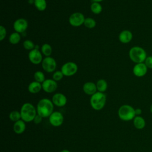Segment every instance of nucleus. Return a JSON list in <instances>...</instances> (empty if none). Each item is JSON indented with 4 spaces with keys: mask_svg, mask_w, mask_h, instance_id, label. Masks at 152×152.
<instances>
[{
    "mask_svg": "<svg viewBox=\"0 0 152 152\" xmlns=\"http://www.w3.org/2000/svg\"><path fill=\"white\" fill-rule=\"evenodd\" d=\"M34 5L36 8L40 11H45L47 7L46 0H34Z\"/></svg>",
    "mask_w": 152,
    "mask_h": 152,
    "instance_id": "nucleus-21",
    "label": "nucleus"
},
{
    "mask_svg": "<svg viewBox=\"0 0 152 152\" xmlns=\"http://www.w3.org/2000/svg\"><path fill=\"white\" fill-rule=\"evenodd\" d=\"M129 57L132 62L138 64L144 62L147 56L145 50L142 48L135 46L129 49Z\"/></svg>",
    "mask_w": 152,
    "mask_h": 152,
    "instance_id": "nucleus-3",
    "label": "nucleus"
},
{
    "mask_svg": "<svg viewBox=\"0 0 152 152\" xmlns=\"http://www.w3.org/2000/svg\"><path fill=\"white\" fill-rule=\"evenodd\" d=\"M106 102V95L102 92L97 91L96 93L91 96L90 105L92 108L96 110H100L102 109Z\"/></svg>",
    "mask_w": 152,
    "mask_h": 152,
    "instance_id": "nucleus-4",
    "label": "nucleus"
},
{
    "mask_svg": "<svg viewBox=\"0 0 152 152\" xmlns=\"http://www.w3.org/2000/svg\"><path fill=\"white\" fill-rule=\"evenodd\" d=\"M83 91L87 95L92 96L97 91L96 84L93 82L88 81L84 84L83 86Z\"/></svg>",
    "mask_w": 152,
    "mask_h": 152,
    "instance_id": "nucleus-16",
    "label": "nucleus"
},
{
    "mask_svg": "<svg viewBox=\"0 0 152 152\" xmlns=\"http://www.w3.org/2000/svg\"><path fill=\"white\" fill-rule=\"evenodd\" d=\"M21 119L25 122L33 121V119L37 115V110L34 106L30 103H24L20 109Z\"/></svg>",
    "mask_w": 152,
    "mask_h": 152,
    "instance_id": "nucleus-2",
    "label": "nucleus"
},
{
    "mask_svg": "<svg viewBox=\"0 0 152 152\" xmlns=\"http://www.w3.org/2000/svg\"><path fill=\"white\" fill-rule=\"evenodd\" d=\"M41 52L46 56V57L50 56L52 53V48L48 43H44L41 47Z\"/></svg>",
    "mask_w": 152,
    "mask_h": 152,
    "instance_id": "nucleus-23",
    "label": "nucleus"
},
{
    "mask_svg": "<svg viewBox=\"0 0 152 152\" xmlns=\"http://www.w3.org/2000/svg\"><path fill=\"white\" fill-rule=\"evenodd\" d=\"M28 27V22L24 18H18L13 24V28L16 32L22 33L24 32Z\"/></svg>",
    "mask_w": 152,
    "mask_h": 152,
    "instance_id": "nucleus-13",
    "label": "nucleus"
},
{
    "mask_svg": "<svg viewBox=\"0 0 152 152\" xmlns=\"http://www.w3.org/2000/svg\"><path fill=\"white\" fill-rule=\"evenodd\" d=\"M49 121L52 126H59L63 124L64 116L59 112H53L49 117Z\"/></svg>",
    "mask_w": 152,
    "mask_h": 152,
    "instance_id": "nucleus-10",
    "label": "nucleus"
},
{
    "mask_svg": "<svg viewBox=\"0 0 152 152\" xmlns=\"http://www.w3.org/2000/svg\"><path fill=\"white\" fill-rule=\"evenodd\" d=\"M56 65L55 59L50 56L45 58L42 62V66L43 70L47 72H53L56 68Z\"/></svg>",
    "mask_w": 152,
    "mask_h": 152,
    "instance_id": "nucleus-7",
    "label": "nucleus"
},
{
    "mask_svg": "<svg viewBox=\"0 0 152 152\" xmlns=\"http://www.w3.org/2000/svg\"><path fill=\"white\" fill-rule=\"evenodd\" d=\"M52 101L54 105L58 107H63L66 104L67 99L64 94L57 93L52 96Z\"/></svg>",
    "mask_w": 152,
    "mask_h": 152,
    "instance_id": "nucleus-14",
    "label": "nucleus"
},
{
    "mask_svg": "<svg viewBox=\"0 0 152 152\" xmlns=\"http://www.w3.org/2000/svg\"><path fill=\"white\" fill-rule=\"evenodd\" d=\"M26 124L25 122L20 119L17 122H15L13 125V130L17 134H21L23 133L26 129Z\"/></svg>",
    "mask_w": 152,
    "mask_h": 152,
    "instance_id": "nucleus-17",
    "label": "nucleus"
},
{
    "mask_svg": "<svg viewBox=\"0 0 152 152\" xmlns=\"http://www.w3.org/2000/svg\"><path fill=\"white\" fill-rule=\"evenodd\" d=\"M60 152H70L68 150H66V149H64V150H61Z\"/></svg>",
    "mask_w": 152,
    "mask_h": 152,
    "instance_id": "nucleus-35",
    "label": "nucleus"
},
{
    "mask_svg": "<svg viewBox=\"0 0 152 152\" xmlns=\"http://www.w3.org/2000/svg\"><path fill=\"white\" fill-rule=\"evenodd\" d=\"M133 124L135 128L138 129H142L145 126V121L142 116H135L133 119Z\"/></svg>",
    "mask_w": 152,
    "mask_h": 152,
    "instance_id": "nucleus-19",
    "label": "nucleus"
},
{
    "mask_svg": "<svg viewBox=\"0 0 152 152\" xmlns=\"http://www.w3.org/2000/svg\"><path fill=\"white\" fill-rule=\"evenodd\" d=\"M90 10L94 14H99L102 11V6L99 2H93L90 5Z\"/></svg>",
    "mask_w": 152,
    "mask_h": 152,
    "instance_id": "nucleus-24",
    "label": "nucleus"
},
{
    "mask_svg": "<svg viewBox=\"0 0 152 152\" xmlns=\"http://www.w3.org/2000/svg\"><path fill=\"white\" fill-rule=\"evenodd\" d=\"M8 40H9V42L11 44L16 45L18 43H19V42L20 41V40H21V36H20L19 33L15 31V32L12 33L10 34Z\"/></svg>",
    "mask_w": 152,
    "mask_h": 152,
    "instance_id": "nucleus-22",
    "label": "nucleus"
},
{
    "mask_svg": "<svg viewBox=\"0 0 152 152\" xmlns=\"http://www.w3.org/2000/svg\"><path fill=\"white\" fill-rule=\"evenodd\" d=\"M97 90L99 92L103 93L104 92L107 88V83L106 80L104 79H100L99 80L97 83H96Z\"/></svg>",
    "mask_w": 152,
    "mask_h": 152,
    "instance_id": "nucleus-20",
    "label": "nucleus"
},
{
    "mask_svg": "<svg viewBox=\"0 0 152 152\" xmlns=\"http://www.w3.org/2000/svg\"><path fill=\"white\" fill-rule=\"evenodd\" d=\"M84 15L80 12H75L72 13L69 17V23L73 27H79L82 24H84L85 20Z\"/></svg>",
    "mask_w": 152,
    "mask_h": 152,
    "instance_id": "nucleus-8",
    "label": "nucleus"
},
{
    "mask_svg": "<svg viewBox=\"0 0 152 152\" xmlns=\"http://www.w3.org/2000/svg\"><path fill=\"white\" fill-rule=\"evenodd\" d=\"M42 119H43V117L37 113V115H36V116L34 117V118L33 119V122L35 124H39L42 122Z\"/></svg>",
    "mask_w": 152,
    "mask_h": 152,
    "instance_id": "nucleus-32",
    "label": "nucleus"
},
{
    "mask_svg": "<svg viewBox=\"0 0 152 152\" xmlns=\"http://www.w3.org/2000/svg\"><path fill=\"white\" fill-rule=\"evenodd\" d=\"M53 103L49 99L43 98L40 99L37 104V113L43 118L49 117L53 112Z\"/></svg>",
    "mask_w": 152,
    "mask_h": 152,
    "instance_id": "nucleus-1",
    "label": "nucleus"
},
{
    "mask_svg": "<svg viewBox=\"0 0 152 152\" xmlns=\"http://www.w3.org/2000/svg\"><path fill=\"white\" fill-rule=\"evenodd\" d=\"M61 71L64 76L70 77L77 73L78 71V66L74 62H67L62 65Z\"/></svg>",
    "mask_w": 152,
    "mask_h": 152,
    "instance_id": "nucleus-6",
    "label": "nucleus"
},
{
    "mask_svg": "<svg viewBox=\"0 0 152 152\" xmlns=\"http://www.w3.org/2000/svg\"><path fill=\"white\" fill-rule=\"evenodd\" d=\"M64 74L61 71H56L53 72L52 75V79L56 81L61 80L63 78Z\"/></svg>",
    "mask_w": 152,
    "mask_h": 152,
    "instance_id": "nucleus-29",
    "label": "nucleus"
},
{
    "mask_svg": "<svg viewBox=\"0 0 152 152\" xmlns=\"http://www.w3.org/2000/svg\"><path fill=\"white\" fill-rule=\"evenodd\" d=\"M42 53L38 49H34L30 50L28 53V57L29 61L34 65H37L42 63L43 61Z\"/></svg>",
    "mask_w": 152,
    "mask_h": 152,
    "instance_id": "nucleus-9",
    "label": "nucleus"
},
{
    "mask_svg": "<svg viewBox=\"0 0 152 152\" xmlns=\"http://www.w3.org/2000/svg\"><path fill=\"white\" fill-rule=\"evenodd\" d=\"M150 112L152 113V104H151V106H150Z\"/></svg>",
    "mask_w": 152,
    "mask_h": 152,
    "instance_id": "nucleus-36",
    "label": "nucleus"
},
{
    "mask_svg": "<svg viewBox=\"0 0 152 152\" xmlns=\"http://www.w3.org/2000/svg\"><path fill=\"white\" fill-rule=\"evenodd\" d=\"M34 78L36 81L42 83L45 80V76L42 71H37L34 74Z\"/></svg>",
    "mask_w": 152,
    "mask_h": 152,
    "instance_id": "nucleus-27",
    "label": "nucleus"
},
{
    "mask_svg": "<svg viewBox=\"0 0 152 152\" xmlns=\"http://www.w3.org/2000/svg\"><path fill=\"white\" fill-rule=\"evenodd\" d=\"M118 116L119 118L124 121H129L135 117V109L129 104L121 106L118 110Z\"/></svg>",
    "mask_w": 152,
    "mask_h": 152,
    "instance_id": "nucleus-5",
    "label": "nucleus"
},
{
    "mask_svg": "<svg viewBox=\"0 0 152 152\" xmlns=\"http://www.w3.org/2000/svg\"><path fill=\"white\" fill-rule=\"evenodd\" d=\"M135 113L136 116H140L142 113V110L140 108H137L135 109Z\"/></svg>",
    "mask_w": 152,
    "mask_h": 152,
    "instance_id": "nucleus-33",
    "label": "nucleus"
},
{
    "mask_svg": "<svg viewBox=\"0 0 152 152\" xmlns=\"http://www.w3.org/2000/svg\"><path fill=\"white\" fill-rule=\"evenodd\" d=\"M132 33L131 31L128 30H122L119 34L118 38L119 40L122 43H128L132 39Z\"/></svg>",
    "mask_w": 152,
    "mask_h": 152,
    "instance_id": "nucleus-15",
    "label": "nucleus"
},
{
    "mask_svg": "<svg viewBox=\"0 0 152 152\" xmlns=\"http://www.w3.org/2000/svg\"><path fill=\"white\" fill-rule=\"evenodd\" d=\"M93 2H100L102 1H103V0H92Z\"/></svg>",
    "mask_w": 152,
    "mask_h": 152,
    "instance_id": "nucleus-34",
    "label": "nucleus"
},
{
    "mask_svg": "<svg viewBox=\"0 0 152 152\" xmlns=\"http://www.w3.org/2000/svg\"><path fill=\"white\" fill-rule=\"evenodd\" d=\"M23 45L25 49L30 51L34 49L35 48V45L34 43L30 40H26L25 41H24Z\"/></svg>",
    "mask_w": 152,
    "mask_h": 152,
    "instance_id": "nucleus-28",
    "label": "nucleus"
},
{
    "mask_svg": "<svg viewBox=\"0 0 152 152\" xmlns=\"http://www.w3.org/2000/svg\"><path fill=\"white\" fill-rule=\"evenodd\" d=\"M144 64L148 69H152V56H147L144 61Z\"/></svg>",
    "mask_w": 152,
    "mask_h": 152,
    "instance_id": "nucleus-31",
    "label": "nucleus"
},
{
    "mask_svg": "<svg viewBox=\"0 0 152 152\" xmlns=\"http://www.w3.org/2000/svg\"><path fill=\"white\" fill-rule=\"evenodd\" d=\"M42 89L46 93H50L54 92L57 87L58 84L56 81L53 79H46L42 83Z\"/></svg>",
    "mask_w": 152,
    "mask_h": 152,
    "instance_id": "nucleus-12",
    "label": "nucleus"
},
{
    "mask_svg": "<svg viewBox=\"0 0 152 152\" xmlns=\"http://www.w3.org/2000/svg\"><path fill=\"white\" fill-rule=\"evenodd\" d=\"M84 25L88 28H93L96 26V22L94 19L90 17H87L85 18Z\"/></svg>",
    "mask_w": 152,
    "mask_h": 152,
    "instance_id": "nucleus-25",
    "label": "nucleus"
},
{
    "mask_svg": "<svg viewBox=\"0 0 152 152\" xmlns=\"http://www.w3.org/2000/svg\"><path fill=\"white\" fill-rule=\"evenodd\" d=\"M6 35H7L6 28L3 26H0V40L2 41L5 39Z\"/></svg>",
    "mask_w": 152,
    "mask_h": 152,
    "instance_id": "nucleus-30",
    "label": "nucleus"
},
{
    "mask_svg": "<svg viewBox=\"0 0 152 152\" xmlns=\"http://www.w3.org/2000/svg\"><path fill=\"white\" fill-rule=\"evenodd\" d=\"M148 71V68L144 62L136 64L132 69L134 75L137 77H142L146 75Z\"/></svg>",
    "mask_w": 152,
    "mask_h": 152,
    "instance_id": "nucleus-11",
    "label": "nucleus"
},
{
    "mask_svg": "<svg viewBox=\"0 0 152 152\" xmlns=\"http://www.w3.org/2000/svg\"><path fill=\"white\" fill-rule=\"evenodd\" d=\"M10 119L13 122H17L21 119L20 112L17 110H13L12 111L9 115Z\"/></svg>",
    "mask_w": 152,
    "mask_h": 152,
    "instance_id": "nucleus-26",
    "label": "nucleus"
},
{
    "mask_svg": "<svg viewBox=\"0 0 152 152\" xmlns=\"http://www.w3.org/2000/svg\"><path fill=\"white\" fill-rule=\"evenodd\" d=\"M42 88V86L40 83L34 81L31 82L28 86V90L32 94H36L39 93Z\"/></svg>",
    "mask_w": 152,
    "mask_h": 152,
    "instance_id": "nucleus-18",
    "label": "nucleus"
}]
</instances>
